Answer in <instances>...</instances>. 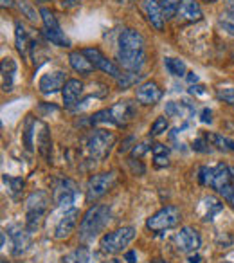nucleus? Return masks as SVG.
Masks as SVG:
<instances>
[{"label":"nucleus","mask_w":234,"mask_h":263,"mask_svg":"<svg viewBox=\"0 0 234 263\" xmlns=\"http://www.w3.org/2000/svg\"><path fill=\"white\" fill-rule=\"evenodd\" d=\"M51 148H52V141H51V132H49L47 124L42 123V132H38V150L44 155L45 159H49L51 155Z\"/></svg>","instance_id":"obj_26"},{"label":"nucleus","mask_w":234,"mask_h":263,"mask_svg":"<svg viewBox=\"0 0 234 263\" xmlns=\"http://www.w3.org/2000/svg\"><path fill=\"white\" fill-rule=\"evenodd\" d=\"M205 137H207V141L211 143V146H215L216 150L234 154V141L230 139V137H225L223 134H216V132H212V134H207Z\"/></svg>","instance_id":"obj_25"},{"label":"nucleus","mask_w":234,"mask_h":263,"mask_svg":"<svg viewBox=\"0 0 234 263\" xmlns=\"http://www.w3.org/2000/svg\"><path fill=\"white\" fill-rule=\"evenodd\" d=\"M193 112H194L193 106L187 105V103L171 101V103H168V105H166V114H168V116H171V117H187V116H191Z\"/></svg>","instance_id":"obj_28"},{"label":"nucleus","mask_w":234,"mask_h":263,"mask_svg":"<svg viewBox=\"0 0 234 263\" xmlns=\"http://www.w3.org/2000/svg\"><path fill=\"white\" fill-rule=\"evenodd\" d=\"M232 106H234V105H232Z\"/></svg>","instance_id":"obj_58"},{"label":"nucleus","mask_w":234,"mask_h":263,"mask_svg":"<svg viewBox=\"0 0 234 263\" xmlns=\"http://www.w3.org/2000/svg\"><path fill=\"white\" fill-rule=\"evenodd\" d=\"M2 180H4V184L9 187L8 190L9 195H11L13 198H18L24 190V180L20 179V177H8V175L2 177Z\"/></svg>","instance_id":"obj_32"},{"label":"nucleus","mask_w":234,"mask_h":263,"mask_svg":"<svg viewBox=\"0 0 234 263\" xmlns=\"http://www.w3.org/2000/svg\"><path fill=\"white\" fill-rule=\"evenodd\" d=\"M83 54L87 56L88 60L92 62V65L95 67L98 70H103V72H106V74H110L112 78H119L121 76V72H119V69H117V65L112 62V60H108L105 54H103L99 49H95V47H87V49H83Z\"/></svg>","instance_id":"obj_13"},{"label":"nucleus","mask_w":234,"mask_h":263,"mask_svg":"<svg viewBox=\"0 0 234 263\" xmlns=\"http://www.w3.org/2000/svg\"><path fill=\"white\" fill-rule=\"evenodd\" d=\"M133 238H135L133 227H121V229L103 234L101 240H99V249L105 254H117V252L125 251V247H128V243Z\"/></svg>","instance_id":"obj_3"},{"label":"nucleus","mask_w":234,"mask_h":263,"mask_svg":"<svg viewBox=\"0 0 234 263\" xmlns=\"http://www.w3.org/2000/svg\"><path fill=\"white\" fill-rule=\"evenodd\" d=\"M225 13L234 18V0H225Z\"/></svg>","instance_id":"obj_47"},{"label":"nucleus","mask_w":234,"mask_h":263,"mask_svg":"<svg viewBox=\"0 0 234 263\" xmlns=\"http://www.w3.org/2000/svg\"><path fill=\"white\" fill-rule=\"evenodd\" d=\"M0 72H2V90L9 92L13 90V81H15L16 74V63L13 58H4L2 60V65H0Z\"/></svg>","instance_id":"obj_23"},{"label":"nucleus","mask_w":234,"mask_h":263,"mask_svg":"<svg viewBox=\"0 0 234 263\" xmlns=\"http://www.w3.org/2000/svg\"><path fill=\"white\" fill-rule=\"evenodd\" d=\"M162 96H164V92H162V88L159 87L155 81H144V83H141L135 90L137 101L144 106L157 105V103L162 99Z\"/></svg>","instance_id":"obj_15"},{"label":"nucleus","mask_w":234,"mask_h":263,"mask_svg":"<svg viewBox=\"0 0 234 263\" xmlns=\"http://www.w3.org/2000/svg\"><path fill=\"white\" fill-rule=\"evenodd\" d=\"M164 67H166V70L171 74V76H177V78L186 76L187 67H186V63H184L182 60H179V58H164Z\"/></svg>","instance_id":"obj_30"},{"label":"nucleus","mask_w":234,"mask_h":263,"mask_svg":"<svg viewBox=\"0 0 234 263\" xmlns=\"http://www.w3.org/2000/svg\"><path fill=\"white\" fill-rule=\"evenodd\" d=\"M141 80H143V74H139V72H126V74H121V76L117 78V87L121 88V90H126V88H130V87H133V85H137Z\"/></svg>","instance_id":"obj_31"},{"label":"nucleus","mask_w":234,"mask_h":263,"mask_svg":"<svg viewBox=\"0 0 234 263\" xmlns=\"http://www.w3.org/2000/svg\"><path fill=\"white\" fill-rule=\"evenodd\" d=\"M115 144V136L112 132L95 128L85 139V150H87L88 157L94 161H103L106 155L110 154V148Z\"/></svg>","instance_id":"obj_2"},{"label":"nucleus","mask_w":234,"mask_h":263,"mask_svg":"<svg viewBox=\"0 0 234 263\" xmlns=\"http://www.w3.org/2000/svg\"><path fill=\"white\" fill-rule=\"evenodd\" d=\"M40 16H42V22H44V27H45V38H47L51 44L58 45V47H70V40L62 31V26H60L54 13L47 8H42Z\"/></svg>","instance_id":"obj_7"},{"label":"nucleus","mask_w":234,"mask_h":263,"mask_svg":"<svg viewBox=\"0 0 234 263\" xmlns=\"http://www.w3.org/2000/svg\"><path fill=\"white\" fill-rule=\"evenodd\" d=\"M232 58H234V52H232Z\"/></svg>","instance_id":"obj_57"},{"label":"nucleus","mask_w":234,"mask_h":263,"mask_svg":"<svg viewBox=\"0 0 234 263\" xmlns=\"http://www.w3.org/2000/svg\"><path fill=\"white\" fill-rule=\"evenodd\" d=\"M200 119H202V123H211V121H212V112L209 108H204V110H202Z\"/></svg>","instance_id":"obj_45"},{"label":"nucleus","mask_w":234,"mask_h":263,"mask_svg":"<svg viewBox=\"0 0 234 263\" xmlns=\"http://www.w3.org/2000/svg\"><path fill=\"white\" fill-rule=\"evenodd\" d=\"M69 63L76 72L80 74H92L95 70V67L92 65V62L83 54V51H72L69 54Z\"/></svg>","instance_id":"obj_22"},{"label":"nucleus","mask_w":234,"mask_h":263,"mask_svg":"<svg viewBox=\"0 0 234 263\" xmlns=\"http://www.w3.org/2000/svg\"><path fill=\"white\" fill-rule=\"evenodd\" d=\"M13 0H2V8H13Z\"/></svg>","instance_id":"obj_51"},{"label":"nucleus","mask_w":234,"mask_h":263,"mask_svg":"<svg viewBox=\"0 0 234 263\" xmlns=\"http://www.w3.org/2000/svg\"><path fill=\"white\" fill-rule=\"evenodd\" d=\"M187 80H189V83H194V81L198 80V76L194 72H189V74H187Z\"/></svg>","instance_id":"obj_50"},{"label":"nucleus","mask_w":234,"mask_h":263,"mask_svg":"<svg viewBox=\"0 0 234 263\" xmlns=\"http://www.w3.org/2000/svg\"><path fill=\"white\" fill-rule=\"evenodd\" d=\"M103 263H108V261H103Z\"/></svg>","instance_id":"obj_56"},{"label":"nucleus","mask_w":234,"mask_h":263,"mask_svg":"<svg viewBox=\"0 0 234 263\" xmlns=\"http://www.w3.org/2000/svg\"><path fill=\"white\" fill-rule=\"evenodd\" d=\"M216 96H218V99H222V101H225V103H230V105H234V88H232V87L218 88V92H216Z\"/></svg>","instance_id":"obj_39"},{"label":"nucleus","mask_w":234,"mask_h":263,"mask_svg":"<svg viewBox=\"0 0 234 263\" xmlns=\"http://www.w3.org/2000/svg\"><path fill=\"white\" fill-rule=\"evenodd\" d=\"M230 184H232V173H230V166L229 164H216L212 168V179H211V187L216 191L218 195H222L223 198L227 197L230 190Z\"/></svg>","instance_id":"obj_11"},{"label":"nucleus","mask_w":234,"mask_h":263,"mask_svg":"<svg viewBox=\"0 0 234 263\" xmlns=\"http://www.w3.org/2000/svg\"><path fill=\"white\" fill-rule=\"evenodd\" d=\"M150 150V146H148L146 143H141V144H135V146L132 148V159H141L146 152Z\"/></svg>","instance_id":"obj_40"},{"label":"nucleus","mask_w":234,"mask_h":263,"mask_svg":"<svg viewBox=\"0 0 234 263\" xmlns=\"http://www.w3.org/2000/svg\"><path fill=\"white\" fill-rule=\"evenodd\" d=\"M205 208V213H204V220L205 222H209V220L215 218V215H218L220 211L223 209V204L220 200H216L215 197H205L204 198V204H202Z\"/></svg>","instance_id":"obj_29"},{"label":"nucleus","mask_w":234,"mask_h":263,"mask_svg":"<svg viewBox=\"0 0 234 263\" xmlns=\"http://www.w3.org/2000/svg\"><path fill=\"white\" fill-rule=\"evenodd\" d=\"M108 263H123L121 261V259H117V258H113V259H110V261Z\"/></svg>","instance_id":"obj_52"},{"label":"nucleus","mask_w":234,"mask_h":263,"mask_svg":"<svg viewBox=\"0 0 234 263\" xmlns=\"http://www.w3.org/2000/svg\"><path fill=\"white\" fill-rule=\"evenodd\" d=\"M60 263H90V251L87 247H77L76 251L63 256Z\"/></svg>","instance_id":"obj_27"},{"label":"nucleus","mask_w":234,"mask_h":263,"mask_svg":"<svg viewBox=\"0 0 234 263\" xmlns=\"http://www.w3.org/2000/svg\"><path fill=\"white\" fill-rule=\"evenodd\" d=\"M77 184L72 179H58L52 187V200L60 208H67L76 200Z\"/></svg>","instance_id":"obj_9"},{"label":"nucleus","mask_w":234,"mask_h":263,"mask_svg":"<svg viewBox=\"0 0 234 263\" xmlns=\"http://www.w3.org/2000/svg\"><path fill=\"white\" fill-rule=\"evenodd\" d=\"M81 94H83V83L80 80H67V83L62 88V98L65 108L74 110L80 101Z\"/></svg>","instance_id":"obj_19"},{"label":"nucleus","mask_w":234,"mask_h":263,"mask_svg":"<svg viewBox=\"0 0 234 263\" xmlns=\"http://www.w3.org/2000/svg\"><path fill=\"white\" fill-rule=\"evenodd\" d=\"M184 263H202V256L197 254V252H191L189 256L186 258V261Z\"/></svg>","instance_id":"obj_46"},{"label":"nucleus","mask_w":234,"mask_h":263,"mask_svg":"<svg viewBox=\"0 0 234 263\" xmlns=\"http://www.w3.org/2000/svg\"><path fill=\"white\" fill-rule=\"evenodd\" d=\"M220 263H232V261H220Z\"/></svg>","instance_id":"obj_55"},{"label":"nucleus","mask_w":234,"mask_h":263,"mask_svg":"<svg viewBox=\"0 0 234 263\" xmlns=\"http://www.w3.org/2000/svg\"><path fill=\"white\" fill-rule=\"evenodd\" d=\"M77 220H80V211H77L76 208L67 209L54 227V238L56 240H65V238H69L70 234L74 233V229H76Z\"/></svg>","instance_id":"obj_14"},{"label":"nucleus","mask_w":234,"mask_h":263,"mask_svg":"<svg viewBox=\"0 0 234 263\" xmlns=\"http://www.w3.org/2000/svg\"><path fill=\"white\" fill-rule=\"evenodd\" d=\"M65 83H67L65 72H62V70H52V72H47L40 78L38 88H40L42 94H54V92L62 90Z\"/></svg>","instance_id":"obj_18"},{"label":"nucleus","mask_w":234,"mask_h":263,"mask_svg":"<svg viewBox=\"0 0 234 263\" xmlns=\"http://www.w3.org/2000/svg\"><path fill=\"white\" fill-rule=\"evenodd\" d=\"M110 218H112V211L108 205L105 204H95L90 205L88 211L83 215L80 223V238L83 241H90L95 236L105 231V227L108 226Z\"/></svg>","instance_id":"obj_1"},{"label":"nucleus","mask_w":234,"mask_h":263,"mask_svg":"<svg viewBox=\"0 0 234 263\" xmlns=\"http://www.w3.org/2000/svg\"><path fill=\"white\" fill-rule=\"evenodd\" d=\"M155 166L157 168H166V166L169 164V161H168V155H155Z\"/></svg>","instance_id":"obj_44"},{"label":"nucleus","mask_w":234,"mask_h":263,"mask_svg":"<svg viewBox=\"0 0 234 263\" xmlns=\"http://www.w3.org/2000/svg\"><path fill=\"white\" fill-rule=\"evenodd\" d=\"M18 8H20V11H22V15L27 16L31 22H38V18H42V16H38L40 13H36V9L33 8V4L27 2V0H22V2L18 4Z\"/></svg>","instance_id":"obj_35"},{"label":"nucleus","mask_w":234,"mask_h":263,"mask_svg":"<svg viewBox=\"0 0 234 263\" xmlns=\"http://www.w3.org/2000/svg\"><path fill=\"white\" fill-rule=\"evenodd\" d=\"M168 126H169V123L166 117H157L150 128V136H153V137L161 136V134H164V132L168 130Z\"/></svg>","instance_id":"obj_36"},{"label":"nucleus","mask_w":234,"mask_h":263,"mask_svg":"<svg viewBox=\"0 0 234 263\" xmlns=\"http://www.w3.org/2000/svg\"><path fill=\"white\" fill-rule=\"evenodd\" d=\"M230 173H232V184H230V190H229V193H227L225 200L234 208V166H230Z\"/></svg>","instance_id":"obj_43"},{"label":"nucleus","mask_w":234,"mask_h":263,"mask_svg":"<svg viewBox=\"0 0 234 263\" xmlns=\"http://www.w3.org/2000/svg\"><path fill=\"white\" fill-rule=\"evenodd\" d=\"M204 13L197 0H180L179 11H177V18L180 24H194L200 22Z\"/></svg>","instance_id":"obj_17"},{"label":"nucleus","mask_w":234,"mask_h":263,"mask_svg":"<svg viewBox=\"0 0 234 263\" xmlns=\"http://www.w3.org/2000/svg\"><path fill=\"white\" fill-rule=\"evenodd\" d=\"M117 62L126 72H139L146 63V52H117Z\"/></svg>","instance_id":"obj_20"},{"label":"nucleus","mask_w":234,"mask_h":263,"mask_svg":"<svg viewBox=\"0 0 234 263\" xmlns=\"http://www.w3.org/2000/svg\"><path fill=\"white\" fill-rule=\"evenodd\" d=\"M191 94H205V90H204V87L197 85V87H191Z\"/></svg>","instance_id":"obj_49"},{"label":"nucleus","mask_w":234,"mask_h":263,"mask_svg":"<svg viewBox=\"0 0 234 263\" xmlns=\"http://www.w3.org/2000/svg\"><path fill=\"white\" fill-rule=\"evenodd\" d=\"M182 220V213L177 205H164L162 209H159L155 215H151L146 220V227L151 233H162V231H168L177 227Z\"/></svg>","instance_id":"obj_4"},{"label":"nucleus","mask_w":234,"mask_h":263,"mask_svg":"<svg viewBox=\"0 0 234 263\" xmlns=\"http://www.w3.org/2000/svg\"><path fill=\"white\" fill-rule=\"evenodd\" d=\"M115 182V172H103L95 173L88 179L87 190H85V198L87 202H95L103 197V195L108 193V190Z\"/></svg>","instance_id":"obj_6"},{"label":"nucleus","mask_w":234,"mask_h":263,"mask_svg":"<svg viewBox=\"0 0 234 263\" xmlns=\"http://www.w3.org/2000/svg\"><path fill=\"white\" fill-rule=\"evenodd\" d=\"M218 26L222 31H225V33H229L230 36H234V18L230 15H222L218 18Z\"/></svg>","instance_id":"obj_37"},{"label":"nucleus","mask_w":234,"mask_h":263,"mask_svg":"<svg viewBox=\"0 0 234 263\" xmlns=\"http://www.w3.org/2000/svg\"><path fill=\"white\" fill-rule=\"evenodd\" d=\"M151 152H153V157L155 155H168L169 148L164 146V144H161V143H157V144H151Z\"/></svg>","instance_id":"obj_42"},{"label":"nucleus","mask_w":234,"mask_h":263,"mask_svg":"<svg viewBox=\"0 0 234 263\" xmlns=\"http://www.w3.org/2000/svg\"><path fill=\"white\" fill-rule=\"evenodd\" d=\"M159 4H161L162 11H164L166 20L173 18L177 16V11H179V6H180V0H159Z\"/></svg>","instance_id":"obj_33"},{"label":"nucleus","mask_w":234,"mask_h":263,"mask_svg":"<svg viewBox=\"0 0 234 263\" xmlns=\"http://www.w3.org/2000/svg\"><path fill=\"white\" fill-rule=\"evenodd\" d=\"M36 2H49V0H36Z\"/></svg>","instance_id":"obj_54"},{"label":"nucleus","mask_w":234,"mask_h":263,"mask_svg":"<svg viewBox=\"0 0 234 263\" xmlns=\"http://www.w3.org/2000/svg\"><path fill=\"white\" fill-rule=\"evenodd\" d=\"M125 261L128 263H137V252L135 251H128L125 254Z\"/></svg>","instance_id":"obj_48"},{"label":"nucleus","mask_w":234,"mask_h":263,"mask_svg":"<svg viewBox=\"0 0 234 263\" xmlns=\"http://www.w3.org/2000/svg\"><path fill=\"white\" fill-rule=\"evenodd\" d=\"M9 236L13 238V254L22 256L26 252L27 245H29V236H27L26 231H22L18 226H11L8 229Z\"/></svg>","instance_id":"obj_21"},{"label":"nucleus","mask_w":234,"mask_h":263,"mask_svg":"<svg viewBox=\"0 0 234 263\" xmlns=\"http://www.w3.org/2000/svg\"><path fill=\"white\" fill-rule=\"evenodd\" d=\"M173 245L179 252L182 254H191V252H197L202 245V238L198 234V231L191 226H184L179 233H175L173 236Z\"/></svg>","instance_id":"obj_8"},{"label":"nucleus","mask_w":234,"mask_h":263,"mask_svg":"<svg viewBox=\"0 0 234 263\" xmlns=\"http://www.w3.org/2000/svg\"><path fill=\"white\" fill-rule=\"evenodd\" d=\"M15 44H16V51L22 56H27V51L31 47V36H29V31L26 29V26L20 20L15 22Z\"/></svg>","instance_id":"obj_24"},{"label":"nucleus","mask_w":234,"mask_h":263,"mask_svg":"<svg viewBox=\"0 0 234 263\" xmlns=\"http://www.w3.org/2000/svg\"><path fill=\"white\" fill-rule=\"evenodd\" d=\"M204 2H207V4H212V2H216V0H204Z\"/></svg>","instance_id":"obj_53"},{"label":"nucleus","mask_w":234,"mask_h":263,"mask_svg":"<svg viewBox=\"0 0 234 263\" xmlns=\"http://www.w3.org/2000/svg\"><path fill=\"white\" fill-rule=\"evenodd\" d=\"M117 45H119L117 52H143L144 51V38L139 31L126 27V29H123L121 34H119Z\"/></svg>","instance_id":"obj_12"},{"label":"nucleus","mask_w":234,"mask_h":263,"mask_svg":"<svg viewBox=\"0 0 234 263\" xmlns=\"http://www.w3.org/2000/svg\"><path fill=\"white\" fill-rule=\"evenodd\" d=\"M141 9H143L148 24H150L153 29H157V31L164 29L166 16H164V11H162L161 4H159V0H143V2H141Z\"/></svg>","instance_id":"obj_16"},{"label":"nucleus","mask_w":234,"mask_h":263,"mask_svg":"<svg viewBox=\"0 0 234 263\" xmlns=\"http://www.w3.org/2000/svg\"><path fill=\"white\" fill-rule=\"evenodd\" d=\"M205 146H209L207 137H202V139L193 141V150H197V152H209V148H205Z\"/></svg>","instance_id":"obj_41"},{"label":"nucleus","mask_w":234,"mask_h":263,"mask_svg":"<svg viewBox=\"0 0 234 263\" xmlns=\"http://www.w3.org/2000/svg\"><path fill=\"white\" fill-rule=\"evenodd\" d=\"M106 112H108L110 124L126 126L133 119V116H135V106H133L132 101H119L110 106V108H106Z\"/></svg>","instance_id":"obj_10"},{"label":"nucleus","mask_w":234,"mask_h":263,"mask_svg":"<svg viewBox=\"0 0 234 263\" xmlns=\"http://www.w3.org/2000/svg\"><path fill=\"white\" fill-rule=\"evenodd\" d=\"M211 179H212V168L202 166L200 172H198V182H200L202 186H211Z\"/></svg>","instance_id":"obj_38"},{"label":"nucleus","mask_w":234,"mask_h":263,"mask_svg":"<svg viewBox=\"0 0 234 263\" xmlns=\"http://www.w3.org/2000/svg\"><path fill=\"white\" fill-rule=\"evenodd\" d=\"M34 128H36V121L33 119V117H29L26 123V130H24V146L27 148V150H33V134H34Z\"/></svg>","instance_id":"obj_34"},{"label":"nucleus","mask_w":234,"mask_h":263,"mask_svg":"<svg viewBox=\"0 0 234 263\" xmlns=\"http://www.w3.org/2000/svg\"><path fill=\"white\" fill-rule=\"evenodd\" d=\"M49 197L44 191H34L33 195H29L26 202V226L27 231L38 229L42 218H44L45 211H47Z\"/></svg>","instance_id":"obj_5"}]
</instances>
